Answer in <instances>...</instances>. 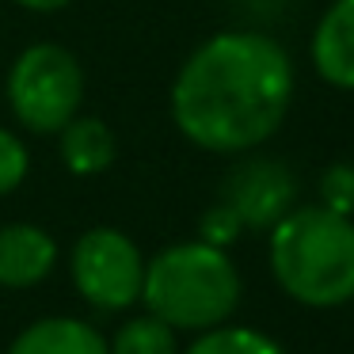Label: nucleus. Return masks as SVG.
<instances>
[{
	"label": "nucleus",
	"instance_id": "nucleus-1",
	"mask_svg": "<svg viewBox=\"0 0 354 354\" xmlns=\"http://www.w3.org/2000/svg\"><path fill=\"white\" fill-rule=\"evenodd\" d=\"M293 100V62L270 35L221 31L183 62L171 84L179 133L209 153L259 149Z\"/></svg>",
	"mask_w": 354,
	"mask_h": 354
},
{
	"label": "nucleus",
	"instance_id": "nucleus-2",
	"mask_svg": "<svg viewBox=\"0 0 354 354\" xmlns=\"http://www.w3.org/2000/svg\"><path fill=\"white\" fill-rule=\"evenodd\" d=\"M270 274L297 305L354 301V221L324 206H293L270 229Z\"/></svg>",
	"mask_w": 354,
	"mask_h": 354
},
{
	"label": "nucleus",
	"instance_id": "nucleus-3",
	"mask_svg": "<svg viewBox=\"0 0 354 354\" xmlns=\"http://www.w3.org/2000/svg\"><path fill=\"white\" fill-rule=\"evenodd\" d=\"M141 301L176 331H209L240 305V270L225 248L179 240L145 263Z\"/></svg>",
	"mask_w": 354,
	"mask_h": 354
},
{
	"label": "nucleus",
	"instance_id": "nucleus-4",
	"mask_svg": "<svg viewBox=\"0 0 354 354\" xmlns=\"http://www.w3.org/2000/svg\"><path fill=\"white\" fill-rule=\"evenodd\" d=\"M12 115L35 133H62L84 103V69L57 42H35L12 62Z\"/></svg>",
	"mask_w": 354,
	"mask_h": 354
},
{
	"label": "nucleus",
	"instance_id": "nucleus-5",
	"mask_svg": "<svg viewBox=\"0 0 354 354\" xmlns=\"http://www.w3.org/2000/svg\"><path fill=\"white\" fill-rule=\"evenodd\" d=\"M73 282L77 293L88 305L115 313V308H130L141 301V286H145V259H141L138 244L118 229H88L84 236L73 244Z\"/></svg>",
	"mask_w": 354,
	"mask_h": 354
},
{
	"label": "nucleus",
	"instance_id": "nucleus-6",
	"mask_svg": "<svg viewBox=\"0 0 354 354\" xmlns=\"http://www.w3.org/2000/svg\"><path fill=\"white\" fill-rule=\"evenodd\" d=\"M293 198H297V179L290 176V168L278 160H263V156L236 164L221 194V202L248 229H274L293 209Z\"/></svg>",
	"mask_w": 354,
	"mask_h": 354
},
{
	"label": "nucleus",
	"instance_id": "nucleus-7",
	"mask_svg": "<svg viewBox=\"0 0 354 354\" xmlns=\"http://www.w3.org/2000/svg\"><path fill=\"white\" fill-rule=\"evenodd\" d=\"M57 267V244L39 225H4L0 229V286L31 290L46 282Z\"/></svg>",
	"mask_w": 354,
	"mask_h": 354
},
{
	"label": "nucleus",
	"instance_id": "nucleus-8",
	"mask_svg": "<svg viewBox=\"0 0 354 354\" xmlns=\"http://www.w3.org/2000/svg\"><path fill=\"white\" fill-rule=\"evenodd\" d=\"M313 65L331 88L354 92V0H335L313 31Z\"/></svg>",
	"mask_w": 354,
	"mask_h": 354
},
{
	"label": "nucleus",
	"instance_id": "nucleus-9",
	"mask_svg": "<svg viewBox=\"0 0 354 354\" xmlns=\"http://www.w3.org/2000/svg\"><path fill=\"white\" fill-rule=\"evenodd\" d=\"M8 354H111L107 339L77 316H46L12 339Z\"/></svg>",
	"mask_w": 354,
	"mask_h": 354
},
{
	"label": "nucleus",
	"instance_id": "nucleus-10",
	"mask_svg": "<svg viewBox=\"0 0 354 354\" xmlns=\"http://www.w3.org/2000/svg\"><path fill=\"white\" fill-rule=\"evenodd\" d=\"M115 153H118V141L103 118L77 115L62 130V160L77 176H100L103 168L115 164Z\"/></svg>",
	"mask_w": 354,
	"mask_h": 354
},
{
	"label": "nucleus",
	"instance_id": "nucleus-11",
	"mask_svg": "<svg viewBox=\"0 0 354 354\" xmlns=\"http://www.w3.org/2000/svg\"><path fill=\"white\" fill-rule=\"evenodd\" d=\"M111 354H179L176 328L164 324L160 316H133L115 331V339L107 343Z\"/></svg>",
	"mask_w": 354,
	"mask_h": 354
},
{
	"label": "nucleus",
	"instance_id": "nucleus-12",
	"mask_svg": "<svg viewBox=\"0 0 354 354\" xmlns=\"http://www.w3.org/2000/svg\"><path fill=\"white\" fill-rule=\"evenodd\" d=\"M187 354H286L259 328H209L187 346Z\"/></svg>",
	"mask_w": 354,
	"mask_h": 354
},
{
	"label": "nucleus",
	"instance_id": "nucleus-13",
	"mask_svg": "<svg viewBox=\"0 0 354 354\" xmlns=\"http://www.w3.org/2000/svg\"><path fill=\"white\" fill-rule=\"evenodd\" d=\"M320 206L331 214H354V168L351 164H331L320 176Z\"/></svg>",
	"mask_w": 354,
	"mask_h": 354
},
{
	"label": "nucleus",
	"instance_id": "nucleus-14",
	"mask_svg": "<svg viewBox=\"0 0 354 354\" xmlns=\"http://www.w3.org/2000/svg\"><path fill=\"white\" fill-rule=\"evenodd\" d=\"M31 171V153L12 130H0V194H12Z\"/></svg>",
	"mask_w": 354,
	"mask_h": 354
},
{
	"label": "nucleus",
	"instance_id": "nucleus-15",
	"mask_svg": "<svg viewBox=\"0 0 354 354\" xmlns=\"http://www.w3.org/2000/svg\"><path fill=\"white\" fill-rule=\"evenodd\" d=\"M240 232H244L240 217L232 214L225 202H217V206H209L206 217H202V236L198 240H206V244H214V248H229Z\"/></svg>",
	"mask_w": 354,
	"mask_h": 354
},
{
	"label": "nucleus",
	"instance_id": "nucleus-16",
	"mask_svg": "<svg viewBox=\"0 0 354 354\" xmlns=\"http://www.w3.org/2000/svg\"><path fill=\"white\" fill-rule=\"evenodd\" d=\"M19 8H31V12H62L69 0H16Z\"/></svg>",
	"mask_w": 354,
	"mask_h": 354
}]
</instances>
